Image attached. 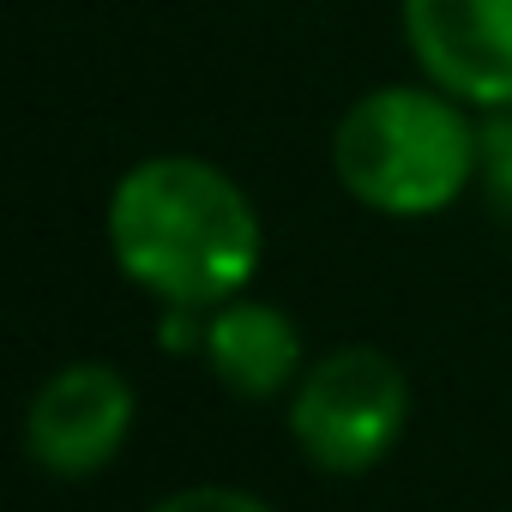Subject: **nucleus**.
<instances>
[{"instance_id":"6","label":"nucleus","mask_w":512,"mask_h":512,"mask_svg":"<svg viewBox=\"0 0 512 512\" xmlns=\"http://www.w3.org/2000/svg\"><path fill=\"white\" fill-rule=\"evenodd\" d=\"M205 368L229 398L272 404L302 380V326L260 296H235L205 314Z\"/></svg>"},{"instance_id":"2","label":"nucleus","mask_w":512,"mask_h":512,"mask_svg":"<svg viewBox=\"0 0 512 512\" xmlns=\"http://www.w3.org/2000/svg\"><path fill=\"white\" fill-rule=\"evenodd\" d=\"M338 187L380 217L452 211L482 181V115L440 85H374L332 127Z\"/></svg>"},{"instance_id":"8","label":"nucleus","mask_w":512,"mask_h":512,"mask_svg":"<svg viewBox=\"0 0 512 512\" xmlns=\"http://www.w3.org/2000/svg\"><path fill=\"white\" fill-rule=\"evenodd\" d=\"M151 512H278V506L247 494V488H229V482H193V488L163 494Z\"/></svg>"},{"instance_id":"5","label":"nucleus","mask_w":512,"mask_h":512,"mask_svg":"<svg viewBox=\"0 0 512 512\" xmlns=\"http://www.w3.org/2000/svg\"><path fill=\"white\" fill-rule=\"evenodd\" d=\"M410 61L476 115L512 103V0H398Z\"/></svg>"},{"instance_id":"1","label":"nucleus","mask_w":512,"mask_h":512,"mask_svg":"<svg viewBox=\"0 0 512 512\" xmlns=\"http://www.w3.org/2000/svg\"><path fill=\"white\" fill-rule=\"evenodd\" d=\"M115 272L157 308L211 314L247 296L266 253V229L247 187L187 151H157L133 163L103 211Z\"/></svg>"},{"instance_id":"3","label":"nucleus","mask_w":512,"mask_h":512,"mask_svg":"<svg viewBox=\"0 0 512 512\" xmlns=\"http://www.w3.org/2000/svg\"><path fill=\"white\" fill-rule=\"evenodd\" d=\"M410 422V380L374 344H338L290 392V440L320 476H368Z\"/></svg>"},{"instance_id":"7","label":"nucleus","mask_w":512,"mask_h":512,"mask_svg":"<svg viewBox=\"0 0 512 512\" xmlns=\"http://www.w3.org/2000/svg\"><path fill=\"white\" fill-rule=\"evenodd\" d=\"M482 193L500 217H512V103L482 115Z\"/></svg>"},{"instance_id":"4","label":"nucleus","mask_w":512,"mask_h":512,"mask_svg":"<svg viewBox=\"0 0 512 512\" xmlns=\"http://www.w3.org/2000/svg\"><path fill=\"white\" fill-rule=\"evenodd\" d=\"M139 422V392L109 362L55 368L25 404V452L43 476L85 482L121 458Z\"/></svg>"}]
</instances>
